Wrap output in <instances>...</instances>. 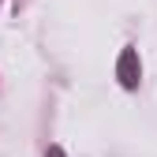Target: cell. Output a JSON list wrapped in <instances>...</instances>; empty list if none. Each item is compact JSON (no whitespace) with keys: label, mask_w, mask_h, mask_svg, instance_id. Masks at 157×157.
Returning <instances> with one entry per match:
<instances>
[{"label":"cell","mask_w":157,"mask_h":157,"mask_svg":"<svg viewBox=\"0 0 157 157\" xmlns=\"http://www.w3.org/2000/svg\"><path fill=\"white\" fill-rule=\"evenodd\" d=\"M45 157H67V153H64L60 146H49V153H45Z\"/></svg>","instance_id":"cell-2"},{"label":"cell","mask_w":157,"mask_h":157,"mask_svg":"<svg viewBox=\"0 0 157 157\" xmlns=\"http://www.w3.org/2000/svg\"><path fill=\"white\" fill-rule=\"evenodd\" d=\"M116 78H120L124 90H139V78H142V64H139V49H124L120 60H116Z\"/></svg>","instance_id":"cell-1"}]
</instances>
